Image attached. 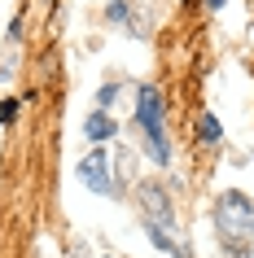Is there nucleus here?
I'll return each mask as SVG.
<instances>
[{"instance_id": "nucleus-2", "label": "nucleus", "mask_w": 254, "mask_h": 258, "mask_svg": "<svg viewBox=\"0 0 254 258\" xmlns=\"http://www.w3.org/2000/svg\"><path fill=\"white\" fill-rule=\"evenodd\" d=\"M215 228H219V236L232 245H245L254 236V202L245 197V192L228 188L219 202H215Z\"/></svg>"}, {"instance_id": "nucleus-12", "label": "nucleus", "mask_w": 254, "mask_h": 258, "mask_svg": "<svg viewBox=\"0 0 254 258\" xmlns=\"http://www.w3.org/2000/svg\"><path fill=\"white\" fill-rule=\"evenodd\" d=\"M232 258H250V254H245V249H237V254H232Z\"/></svg>"}, {"instance_id": "nucleus-10", "label": "nucleus", "mask_w": 254, "mask_h": 258, "mask_svg": "<svg viewBox=\"0 0 254 258\" xmlns=\"http://www.w3.org/2000/svg\"><path fill=\"white\" fill-rule=\"evenodd\" d=\"M110 18H114V22H127V0H114V5H110Z\"/></svg>"}, {"instance_id": "nucleus-8", "label": "nucleus", "mask_w": 254, "mask_h": 258, "mask_svg": "<svg viewBox=\"0 0 254 258\" xmlns=\"http://www.w3.org/2000/svg\"><path fill=\"white\" fill-rule=\"evenodd\" d=\"M114 96H119V83H106V88H101V92H96V101H101V109H106L110 101H114Z\"/></svg>"}, {"instance_id": "nucleus-7", "label": "nucleus", "mask_w": 254, "mask_h": 258, "mask_svg": "<svg viewBox=\"0 0 254 258\" xmlns=\"http://www.w3.org/2000/svg\"><path fill=\"white\" fill-rule=\"evenodd\" d=\"M219 136H224V127H219V118H215V114H206V118L197 122V140H201V145H215Z\"/></svg>"}, {"instance_id": "nucleus-6", "label": "nucleus", "mask_w": 254, "mask_h": 258, "mask_svg": "<svg viewBox=\"0 0 254 258\" xmlns=\"http://www.w3.org/2000/svg\"><path fill=\"white\" fill-rule=\"evenodd\" d=\"M145 232H149V241L158 245V249H167L171 258H188V249H180V245L171 241V232H162V228H154V223H145Z\"/></svg>"}, {"instance_id": "nucleus-5", "label": "nucleus", "mask_w": 254, "mask_h": 258, "mask_svg": "<svg viewBox=\"0 0 254 258\" xmlns=\"http://www.w3.org/2000/svg\"><path fill=\"white\" fill-rule=\"evenodd\" d=\"M83 136L92 140V145H106V140L119 136V122L110 118L106 109H92V114H88V122H83Z\"/></svg>"}, {"instance_id": "nucleus-9", "label": "nucleus", "mask_w": 254, "mask_h": 258, "mask_svg": "<svg viewBox=\"0 0 254 258\" xmlns=\"http://www.w3.org/2000/svg\"><path fill=\"white\" fill-rule=\"evenodd\" d=\"M18 118V101H0V122H14Z\"/></svg>"}, {"instance_id": "nucleus-3", "label": "nucleus", "mask_w": 254, "mask_h": 258, "mask_svg": "<svg viewBox=\"0 0 254 258\" xmlns=\"http://www.w3.org/2000/svg\"><path fill=\"white\" fill-rule=\"evenodd\" d=\"M75 175L83 179V188H92L96 197H110L114 192V184H110V171H106V149L96 145L92 153H83L79 166H75Z\"/></svg>"}, {"instance_id": "nucleus-11", "label": "nucleus", "mask_w": 254, "mask_h": 258, "mask_svg": "<svg viewBox=\"0 0 254 258\" xmlns=\"http://www.w3.org/2000/svg\"><path fill=\"white\" fill-rule=\"evenodd\" d=\"M206 5H211V9H219V5H224V0H206Z\"/></svg>"}, {"instance_id": "nucleus-1", "label": "nucleus", "mask_w": 254, "mask_h": 258, "mask_svg": "<svg viewBox=\"0 0 254 258\" xmlns=\"http://www.w3.org/2000/svg\"><path fill=\"white\" fill-rule=\"evenodd\" d=\"M136 122L145 132V153L158 166H167L171 162V140H167V122H162V92L154 83H140V92H136Z\"/></svg>"}, {"instance_id": "nucleus-4", "label": "nucleus", "mask_w": 254, "mask_h": 258, "mask_svg": "<svg viewBox=\"0 0 254 258\" xmlns=\"http://www.w3.org/2000/svg\"><path fill=\"white\" fill-rule=\"evenodd\" d=\"M140 202H145V223H154V228H162V232H171V228H175L171 197H167L158 184H145V188H140Z\"/></svg>"}]
</instances>
